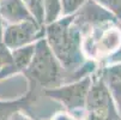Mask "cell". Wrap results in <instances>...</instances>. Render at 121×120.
Masks as SVG:
<instances>
[{"label":"cell","instance_id":"1","mask_svg":"<svg viewBox=\"0 0 121 120\" xmlns=\"http://www.w3.org/2000/svg\"><path fill=\"white\" fill-rule=\"evenodd\" d=\"M74 14L64 16L47 24L46 41L64 68H76L83 61L82 32L76 25Z\"/></svg>","mask_w":121,"mask_h":120},{"label":"cell","instance_id":"2","mask_svg":"<svg viewBox=\"0 0 121 120\" xmlns=\"http://www.w3.org/2000/svg\"><path fill=\"white\" fill-rule=\"evenodd\" d=\"M23 72L35 88L43 87L46 90L61 85L62 66L43 37L36 41L32 59Z\"/></svg>","mask_w":121,"mask_h":120},{"label":"cell","instance_id":"7","mask_svg":"<svg viewBox=\"0 0 121 120\" xmlns=\"http://www.w3.org/2000/svg\"><path fill=\"white\" fill-rule=\"evenodd\" d=\"M99 75L104 80L114 103L121 114V62L103 67Z\"/></svg>","mask_w":121,"mask_h":120},{"label":"cell","instance_id":"11","mask_svg":"<svg viewBox=\"0 0 121 120\" xmlns=\"http://www.w3.org/2000/svg\"><path fill=\"white\" fill-rule=\"evenodd\" d=\"M28 10L40 25L44 24V7L43 0H23Z\"/></svg>","mask_w":121,"mask_h":120},{"label":"cell","instance_id":"4","mask_svg":"<svg viewBox=\"0 0 121 120\" xmlns=\"http://www.w3.org/2000/svg\"><path fill=\"white\" fill-rule=\"evenodd\" d=\"M86 112L90 120H113L115 105L107 85L99 75L92 83L86 97Z\"/></svg>","mask_w":121,"mask_h":120},{"label":"cell","instance_id":"6","mask_svg":"<svg viewBox=\"0 0 121 120\" xmlns=\"http://www.w3.org/2000/svg\"><path fill=\"white\" fill-rule=\"evenodd\" d=\"M0 16L9 24L26 21L36 22L23 0H0Z\"/></svg>","mask_w":121,"mask_h":120},{"label":"cell","instance_id":"14","mask_svg":"<svg viewBox=\"0 0 121 120\" xmlns=\"http://www.w3.org/2000/svg\"><path fill=\"white\" fill-rule=\"evenodd\" d=\"M10 120H32V119L29 118L26 114H24L23 111H17V112H14L11 115Z\"/></svg>","mask_w":121,"mask_h":120},{"label":"cell","instance_id":"13","mask_svg":"<svg viewBox=\"0 0 121 120\" xmlns=\"http://www.w3.org/2000/svg\"><path fill=\"white\" fill-rule=\"evenodd\" d=\"M89 0H61V7H62V16H71L74 14L80 7L86 4Z\"/></svg>","mask_w":121,"mask_h":120},{"label":"cell","instance_id":"8","mask_svg":"<svg viewBox=\"0 0 121 120\" xmlns=\"http://www.w3.org/2000/svg\"><path fill=\"white\" fill-rule=\"evenodd\" d=\"M35 89H34V91H32V88H31L30 91L23 98H19L17 101H6V102L0 101V120H10L11 115L14 112L26 109L32 102L36 100Z\"/></svg>","mask_w":121,"mask_h":120},{"label":"cell","instance_id":"5","mask_svg":"<svg viewBox=\"0 0 121 120\" xmlns=\"http://www.w3.org/2000/svg\"><path fill=\"white\" fill-rule=\"evenodd\" d=\"M43 34L44 31L42 25H40L37 22L26 21L9 24L3 31V42L9 49L13 50L42 39Z\"/></svg>","mask_w":121,"mask_h":120},{"label":"cell","instance_id":"10","mask_svg":"<svg viewBox=\"0 0 121 120\" xmlns=\"http://www.w3.org/2000/svg\"><path fill=\"white\" fill-rule=\"evenodd\" d=\"M44 7V23L50 24L59 19L62 14L61 0H43Z\"/></svg>","mask_w":121,"mask_h":120},{"label":"cell","instance_id":"12","mask_svg":"<svg viewBox=\"0 0 121 120\" xmlns=\"http://www.w3.org/2000/svg\"><path fill=\"white\" fill-rule=\"evenodd\" d=\"M94 1L109 11L121 23V0H94Z\"/></svg>","mask_w":121,"mask_h":120},{"label":"cell","instance_id":"3","mask_svg":"<svg viewBox=\"0 0 121 120\" xmlns=\"http://www.w3.org/2000/svg\"><path fill=\"white\" fill-rule=\"evenodd\" d=\"M91 83V76H84V78L74 80L71 84L46 89L44 94L50 98H54L62 103L68 111V114L73 119H77L76 114L86 109V97H88Z\"/></svg>","mask_w":121,"mask_h":120},{"label":"cell","instance_id":"9","mask_svg":"<svg viewBox=\"0 0 121 120\" xmlns=\"http://www.w3.org/2000/svg\"><path fill=\"white\" fill-rule=\"evenodd\" d=\"M11 52H12V59H13V73L24 71L32 59L34 52H35V43L16 48L11 50Z\"/></svg>","mask_w":121,"mask_h":120}]
</instances>
